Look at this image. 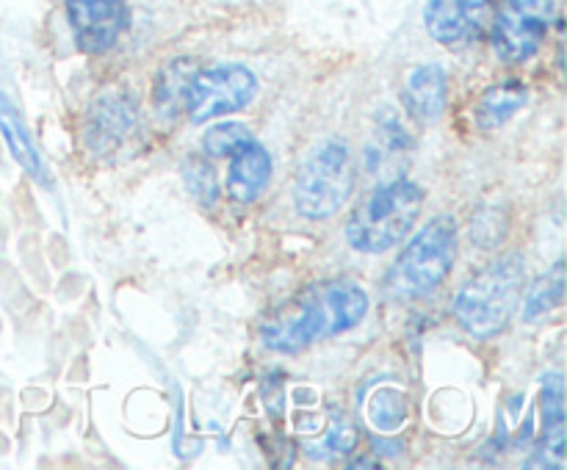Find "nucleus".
I'll use <instances>...</instances> for the list:
<instances>
[{
    "instance_id": "f257e3e1",
    "label": "nucleus",
    "mask_w": 567,
    "mask_h": 470,
    "mask_svg": "<svg viewBox=\"0 0 567 470\" xmlns=\"http://www.w3.org/2000/svg\"><path fill=\"white\" fill-rule=\"evenodd\" d=\"M369 313V293L352 280H327L310 285L297 299L277 310L264 324L266 348L297 354L324 337L341 335Z\"/></svg>"
},
{
    "instance_id": "f3484780",
    "label": "nucleus",
    "mask_w": 567,
    "mask_h": 470,
    "mask_svg": "<svg viewBox=\"0 0 567 470\" xmlns=\"http://www.w3.org/2000/svg\"><path fill=\"white\" fill-rule=\"evenodd\" d=\"M565 296V265L557 263L546 276L535 282L532 288L529 299L524 304V318L526 321H537V318H546L551 310H557L563 304Z\"/></svg>"
},
{
    "instance_id": "2eb2a0df",
    "label": "nucleus",
    "mask_w": 567,
    "mask_h": 470,
    "mask_svg": "<svg viewBox=\"0 0 567 470\" xmlns=\"http://www.w3.org/2000/svg\"><path fill=\"white\" fill-rule=\"evenodd\" d=\"M563 412H565V401H563V376L559 374H548L543 379V420H546V431H543V442H546V457H551L554 468L563 464Z\"/></svg>"
},
{
    "instance_id": "f03ea898",
    "label": "nucleus",
    "mask_w": 567,
    "mask_h": 470,
    "mask_svg": "<svg viewBox=\"0 0 567 470\" xmlns=\"http://www.w3.org/2000/svg\"><path fill=\"white\" fill-rule=\"evenodd\" d=\"M526 263L518 252L504 254L471 276L457 293L454 315L474 337H493L513 321L524 296Z\"/></svg>"
},
{
    "instance_id": "a211bd4d",
    "label": "nucleus",
    "mask_w": 567,
    "mask_h": 470,
    "mask_svg": "<svg viewBox=\"0 0 567 470\" xmlns=\"http://www.w3.org/2000/svg\"><path fill=\"white\" fill-rule=\"evenodd\" d=\"M249 142H252V130L241 122H221V125L205 130L203 136V147L210 158H230L233 153H238Z\"/></svg>"
},
{
    "instance_id": "423d86ee",
    "label": "nucleus",
    "mask_w": 567,
    "mask_h": 470,
    "mask_svg": "<svg viewBox=\"0 0 567 470\" xmlns=\"http://www.w3.org/2000/svg\"><path fill=\"white\" fill-rule=\"evenodd\" d=\"M258 94V77L241 64L197 66L186 88V114L194 125L236 114Z\"/></svg>"
},
{
    "instance_id": "9b49d317",
    "label": "nucleus",
    "mask_w": 567,
    "mask_h": 470,
    "mask_svg": "<svg viewBox=\"0 0 567 470\" xmlns=\"http://www.w3.org/2000/svg\"><path fill=\"white\" fill-rule=\"evenodd\" d=\"M424 22L430 36L449 48L471 42L482 28V17L465 9L463 0H426Z\"/></svg>"
},
{
    "instance_id": "39448f33",
    "label": "nucleus",
    "mask_w": 567,
    "mask_h": 470,
    "mask_svg": "<svg viewBox=\"0 0 567 470\" xmlns=\"http://www.w3.org/2000/svg\"><path fill=\"white\" fill-rule=\"evenodd\" d=\"M354 188V166L349 147L338 138L316 144L299 164L293 180V205L297 213L310 221L336 216L347 205Z\"/></svg>"
},
{
    "instance_id": "0eeeda50",
    "label": "nucleus",
    "mask_w": 567,
    "mask_h": 470,
    "mask_svg": "<svg viewBox=\"0 0 567 470\" xmlns=\"http://www.w3.org/2000/svg\"><path fill=\"white\" fill-rule=\"evenodd\" d=\"M559 0H504L498 9L493 44L504 61H529L540 50Z\"/></svg>"
},
{
    "instance_id": "6ab92c4d",
    "label": "nucleus",
    "mask_w": 567,
    "mask_h": 470,
    "mask_svg": "<svg viewBox=\"0 0 567 470\" xmlns=\"http://www.w3.org/2000/svg\"><path fill=\"white\" fill-rule=\"evenodd\" d=\"M354 442H358L354 426L343 418H332V424L327 426V435L321 437L319 446H308V451L313 453V459H332L352 451Z\"/></svg>"
},
{
    "instance_id": "4468645a",
    "label": "nucleus",
    "mask_w": 567,
    "mask_h": 470,
    "mask_svg": "<svg viewBox=\"0 0 567 470\" xmlns=\"http://www.w3.org/2000/svg\"><path fill=\"white\" fill-rule=\"evenodd\" d=\"M526 100H529V92H526L524 83L518 81H507L487 88V92L482 94L480 105H476V125H480L482 130H496V127L507 125V122L524 108Z\"/></svg>"
},
{
    "instance_id": "412c9836",
    "label": "nucleus",
    "mask_w": 567,
    "mask_h": 470,
    "mask_svg": "<svg viewBox=\"0 0 567 470\" xmlns=\"http://www.w3.org/2000/svg\"><path fill=\"white\" fill-rule=\"evenodd\" d=\"M487 3H491V0H463V6L468 11H474L476 17H485V9H487Z\"/></svg>"
},
{
    "instance_id": "6e6552de",
    "label": "nucleus",
    "mask_w": 567,
    "mask_h": 470,
    "mask_svg": "<svg viewBox=\"0 0 567 470\" xmlns=\"http://www.w3.org/2000/svg\"><path fill=\"white\" fill-rule=\"evenodd\" d=\"M72 33L86 53H105L127 25L125 0H66Z\"/></svg>"
},
{
    "instance_id": "1a4fd4ad",
    "label": "nucleus",
    "mask_w": 567,
    "mask_h": 470,
    "mask_svg": "<svg viewBox=\"0 0 567 470\" xmlns=\"http://www.w3.org/2000/svg\"><path fill=\"white\" fill-rule=\"evenodd\" d=\"M271 180V155L264 144L252 138L238 153L230 155V175H227V191L236 202H255L269 188Z\"/></svg>"
},
{
    "instance_id": "ddd939ff",
    "label": "nucleus",
    "mask_w": 567,
    "mask_h": 470,
    "mask_svg": "<svg viewBox=\"0 0 567 470\" xmlns=\"http://www.w3.org/2000/svg\"><path fill=\"white\" fill-rule=\"evenodd\" d=\"M0 133L6 138V147H9L11 158L22 166L31 177H37L39 182H48V171H44V160L39 155L37 144H33L31 133H28L25 122H22L20 111L11 105V100L6 94H0Z\"/></svg>"
},
{
    "instance_id": "f8f14e48",
    "label": "nucleus",
    "mask_w": 567,
    "mask_h": 470,
    "mask_svg": "<svg viewBox=\"0 0 567 470\" xmlns=\"http://www.w3.org/2000/svg\"><path fill=\"white\" fill-rule=\"evenodd\" d=\"M408 111L421 122H432L446 108V72L441 64H424L413 70L404 83Z\"/></svg>"
},
{
    "instance_id": "dca6fc26",
    "label": "nucleus",
    "mask_w": 567,
    "mask_h": 470,
    "mask_svg": "<svg viewBox=\"0 0 567 470\" xmlns=\"http://www.w3.org/2000/svg\"><path fill=\"white\" fill-rule=\"evenodd\" d=\"M194 70H197V64L192 59H177L169 66H164L158 86H155V105H158V111L175 116L177 111L186 108V88Z\"/></svg>"
},
{
    "instance_id": "9d476101",
    "label": "nucleus",
    "mask_w": 567,
    "mask_h": 470,
    "mask_svg": "<svg viewBox=\"0 0 567 470\" xmlns=\"http://www.w3.org/2000/svg\"><path fill=\"white\" fill-rule=\"evenodd\" d=\"M136 125V105L122 92H109L97 100L89 116V144L94 149H111Z\"/></svg>"
},
{
    "instance_id": "aec40b11",
    "label": "nucleus",
    "mask_w": 567,
    "mask_h": 470,
    "mask_svg": "<svg viewBox=\"0 0 567 470\" xmlns=\"http://www.w3.org/2000/svg\"><path fill=\"white\" fill-rule=\"evenodd\" d=\"M186 182L199 202L205 205L216 202V175L210 171L208 164H203V160H192V166L186 169Z\"/></svg>"
},
{
    "instance_id": "20e7f679",
    "label": "nucleus",
    "mask_w": 567,
    "mask_h": 470,
    "mask_svg": "<svg viewBox=\"0 0 567 470\" xmlns=\"http://www.w3.org/2000/svg\"><path fill=\"white\" fill-rule=\"evenodd\" d=\"M421 208H424V191L419 182H385L352 213L347 224V241L365 254L388 252L410 236Z\"/></svg>"
},
{
    "instance_id": "7ed1b4c3",
    "label": "nucleus",
    "mask_w": 567,
    "mask_h": 470,
    "mask_svg": "<svg viewBox=\"0 0 567 470\" xmlns=\"http://www.w3.org/2000/svg\"><path fill=\"white\" fill-rule=\"evenodd\" d=\"M460 249V230L452 216L426 221L404 247L385 276V291L393 299H415L435 291L452 271Z\"/></svg>"
}]
</instances>
